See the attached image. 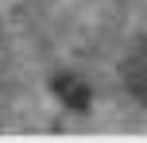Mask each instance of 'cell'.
Segmentation results:
<instances>
[{"instance_id":"obj_1","label":"cell","mask_w":147,"mask_h":143,"mask_svg":"<svg viewBox=\"0 0 147 143\" xmlns=\"http://www.w3.org/2000/svg\"><path fill=\"white\" fill-rule=\"evenodd\" d=\"M124 81H128V89L136 93V101L147 108V39L128 54V62H124Z\"/></svg>"},{"instance_id":"obj_2","label":"cell","mask_w":147,"mask_h":143,"mask_svg":"<svg viewBox=\"0 0 147 143\" xmlns=\"http://www.w3.org/2000/svg\"><path fill=\"white\" fill-rule=\"evenodd\" d=\"M54 89H58V97H62L66 108H74V112H85V108H89V89H85V81H78V77H58Z\"/></svg>"}]
</instances>
